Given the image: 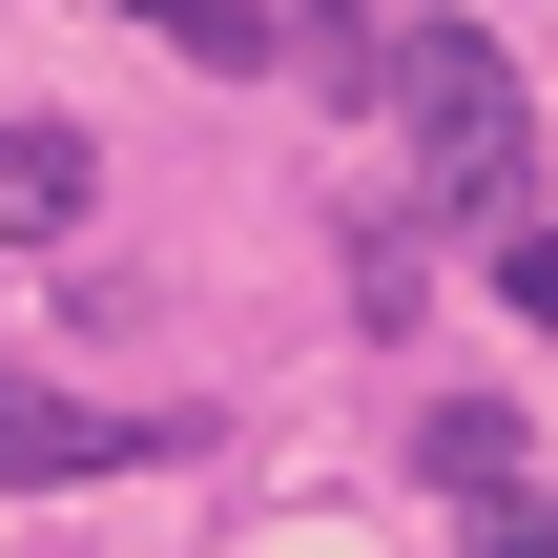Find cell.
<instances>
[{
    "mask_svg": "<svg viewBox=\"0 0 558 558\" xmlns=\"http://www.w3.org/2000/svg\"><path fill=\"white\" fill-rule=\"evenodd\" d=\"M352 83H373V124L414 145V207H435V228H456V207H497V186L538 166V104H518V62H497L476 21H393Z\"/></svg>",
    "mask_w": 558,
    "mask_h": 558,
    "instance_id": "cell-1",
    "label": "cell"
},
{
    "mask_svg": "<svg viewBox=\"0 0 558 558\" xmlns=\"http://www.w3.org/2000/svg\"><path fill=\"white\" fill-rule=\"evenodd\" d=\"M124 21H166V41H186V0H124Z\"/></svg>",
    "mask_w": 558,
    "mask_h": 558,
    "instance_id": "cell-6",
    "label": "cell"
},
{
    "mask_svg": "<svg viewBox=\"0 0 558 558\" xmlns=\"http://www.w3.org/2000/svg\"><path fill=\"white\" fill-rule=\"evenodd\" d=\"M83 186H104V145H83V124H0V228H21V248H62V228H83Z\"/></svg>",
    "mask_w": 558,
    "mask_h": 558,
    "instance_id": "cell-3",
    "label": "cell"
},
{
    "mask_svg": "<svg viewBox=\"0 0 558 558\" xmlns=\"http://www.w3.org/2000/svg\"><path fill=\"white\" fill-rule=\"evenodd\" d=\"M124 456H166V414H104V393L0 373V476H124Z\"/></svg>",
    "mask_w": 558,
    "mask_h": 558,
    "instance_id": "cell-2",
    "label": "cell"
},
{
    "mask_svg": "<svg viewBox=\"0 0 558 558\" xmlns=\"http://www.w3.org/2000/svg\"><path fill=\"white\" fill-rule=\"evenodd\" d=\"M476 558H558V497H518V476H497V518H476Z\"/></svg>",
    "mask_w": 558,
    "mask_h": 558,
    "instance_id": "cell-4",
    "label": "cell"
},
{
    "mask_svg": "<svg viewBox=\"0 0 558 558\" xmlns=\"http://www.w3.org/2000/svg\"><path fill=\"white\" fill-rule=\"evenodd\" d=\"M497 290H518V311H538V331H558V248H538V228L497 248Z\"/></svg>",
    "mask_w": 558,
    "mask_h": 558,
    "instance_id": "cell-5",
    "label": "cell"
}]
</instances>
